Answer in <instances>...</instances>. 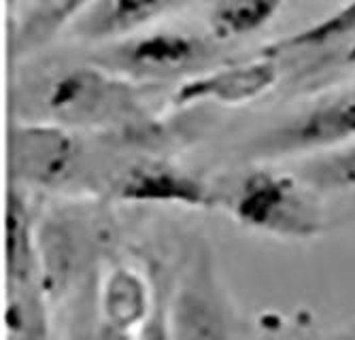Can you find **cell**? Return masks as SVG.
Listing matches in <instances>:
<instances>
[{"instance_id":"6da1fadb","label":"cell","mask_w":355,"mask_h":340,"mask_svg":"<svg viewBox=\"0 0 355 340\" xmlns=\"http://www.w3.org/2000/svg\"><path fill=\"white\" fill-rule=\"evenodd\" d=\"M232 213L247 228L285 238H311L324 226L317 202L296 179L270 170H255L243 179L232 198Z\"/></svg>"},{"instance_id":"7a4b0ae2","label":"cell","mask_w":355,"mask_h":340,"mask_svg":"<svg viewBox=\"0 0 355 340\" xmlns=\"http://www.w3.org/2000/svg\"><path fill=\"white\" fill-rule=\"evenodd\" d=\"M279 81V64L275 53H262L245 64L225 66L191 81H185L175 94V105L213 100L219 105H245L266 94Z\"/></svg>"},{"instance_id":"3957f363","label":"cell","mask_w":355,"mask_h":340,"mask_svg":"<svg viewBox=\"0 0 355 340\" xmlns=\"http://www.w3.org/2000/svg\"><path fill=\"white\" fill-rule=\"evenodd\" d=\"M115 196L125 202L181 204L193 208H211L217 204V194L202 179L168 164L132 166L115 183Z\"/></svg>"},{"instance_id":"277c9868","label":"cell","mask_w":355,"mask_h":340,"mask_svg":"<svg viewBox=\"0 0 355 340\" xmlns=\"http://www.w3.org/2000/svg\"><path fill=\"white\" fill-rule=\"evenodd\" d=\"M355 138V94L321 102L304 115L287 121L266 138L272 153L336 147Z\"/></svg>"},{"instance_id":"5b68a950","label":"cell","mask_w":355,"mask_h":340,"mask_svg":"<svg viewBox=\"0 0 355 340\" xmlns=\"http://www.w3.org/2000/svg\"><path fill=\"white\" fill-rule=\"evenodd\" d=\"M77 145L69 132L53 126H19L13 132L15 172L35 185H55L73 168Z\"/></svg>"},{"instance_id":"8992f818","label":"cell","mask_w":355,"mask_h":340,"mask_svg":"<svg viewBox=\"0 0 355 340\" xmlns=\"http://www.w3.org/2000/svg\"><path fill=\"white\" fill-rule=\"evenodd\" d=\"M205 55L207 47L200 39L181 33H157L119 47L113 62L139 75H173L198 64Z\"/></svg>"},{"instance_id":"52a82bcc","label":"cell","mask_w":355,"mask_h":340,"mask_svg":"<svg viewBox=\"0 0 355 340\" xmlns=\"http://www.w3.org/2000/svg\"><path fill=\"white\" fill-rule=\"evenodd\" d=\"M121 94L119 83H109L101 73L79 69L58 79L49 94V107L64 117H98L111 109L109 98Z\"/></svg>"},{"instance_id":"ba28073f","label":"cell","mask_w":355,"mask_h":340,"mask_svg":"<svg viewBox=\"0 0 355 340\" xmlns=\"http://www.w3.org/2000/svg\"><path fill=\"white\" fill-rule=\"evenodd\" d=\"M177 0H103L81 24L89 39H105L135 30L171 9Z\"/></svg>"},{"instance_id":"9c48e42d","label":"cell","mask_w":355,"mask_h":340,"mask_svg":"<svg viewBox=\"0 0 355 340\" xmlns=\"http://www.w3.org/2000/svg\"><path fill=\"white\" fill-rule=\"evenodd\" d=\"M287 0H215L211 28L215 37H245L266 26Z\"/></svg>"},{"instance_id":"30bf717a","label":"cell","mask_w":355,"mask_h":340,"mask_svg":"<svg viewBox=\"0 0 355 340\" xmlns=\"http://www.w3.org/2000/svg\"><path fill=\"white\" fill-rule=\"evenodd\" d=\"M145 306L147 300L143 281L130 270H115L105 289V317L113 325L125 330L130 325H137L143 319Z\"/></svg>"},{"instance_id":"8fae6325","label":"cell","mask_w":355,"mask_h":340,"mask_svg":"<svg viewBox=\"0 0 355 340\" xmlns=\"http://www.w3.org/2000/svg\"><path fill=\"white\" fill-rule=\"evenodd\" d=\"M28 208L17 190L9 198L7 217V264L13 281H28L32 270V249H30V224Z\"/></svg>"},{"instance_id":"7c38bea8","label":"cell","mask_w":355,"mask_h":340,"mask_svg":"<svg viewBox=\"0 0 355 340\" xmlns=\"http://www.w3.org/2000/svg\"><path fill=\"white\" fill-rule=\"evenodd\" d=\"M355 35V0H351L349 5L338 9L336 13L328 15L326 19H321L300 33L292 35L279 43L277 47L270 49H306V47H321L326 43L338 41L343 37Z\"/></svg>"},{"instance_id":"4fadbf2b","label":"cell","mask_w":355,"mask_h":340,"mask_svg":"<svg viewBox=\"0 0 355 340\" xmlns=\"http://www.w3.org/2000/svg\"><path fill=\"white\" fill-rule=\"evenodd\" d=\"M309 177L319 185H326V188L355 190V145H349L317 160L311 166Z\"/></svg>"},{"instance_id":"5bb4252c","label":"cell","mask_w":355,"mask_h":340,"mask_svg":"<svg viewBox=\"0 0 355 340\" xmlns=\"http://www.w3.org/2000/svg\"><path fill=\"white\" fill-rule=\"evenodd\" d=\"M89 3H94V0H55L49 11L43 15V28L55 30L64 21H69L73 15H77L81 9H85Z\"/></svg>"},{"instance_id":"9a60e30c","label":"cell","mask_w":355,"mask_h":340,"mask_svg":"<svg viewBox=\"0 0 355 340\" xmlns=\"http://www.w3.org/2000/svg\"><path fill=\"white\" fill-rule=\"evenodd\" d=\"M345 62H347V64H351V66H355V43L349 47V51L345 55Z\"/></svg>"}]
</instances>
